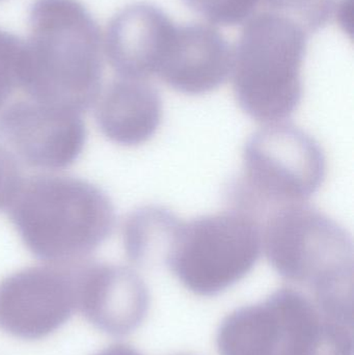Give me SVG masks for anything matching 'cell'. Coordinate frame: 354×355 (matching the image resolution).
Listing matches in <instances>:
<instances>
[{
	"mask_svg": "<svg viewBox=\"0 0 354 355\" xmlns=\"http://www.w3.org/2000/svg\"><path fill=\"white\" fill-rule=\"evenodd\" d=\"M266 3L278 10V14L293 16L303 27L316 31L330 20L336 10V0H265Z\"/></svg>",
	"mask_w": 354,
	"mask_h": 355,
	"instance_id": "e0dca14e",
	"label": "cell"
},
{
	"mask_svg": "<svg viewBox=\"0 0 354 355\" xmlns=\"http://www.w3.org/2000/svg\"><path fill=\"white\" fill-rule=\"evenodd\" d=\"M24 41L0 28V112L19 87Z\"/></svg>",
	"mask_w": 354,
	"mask_h": 355,
	"instance_id": "2e32d148",
	"label": "cell"
},
{
	"mask_svg": "<svg viewBox=\"0 0 354 355\" xmlns=\"http://www.w3.org/2000/svg\"><path fill=\"white\" fill-rule=\"evenodd\" d=\"M76 309L72 265L27 267L0 281V329L12 337H49Z\"/></svg>",
	"mask_w": 354,
	"mask_h": 355,
	"instance_id": "9c48e42d",
	"label": "cell"
},
{
	"mask_svg": "<svg viewBox=\"0 0 354 355\" xmlns=\"http://www.w3.org/2000/svg\"><path fill=\"white\" fill-rule=\"evenodd\" d=\"M6 211L25 248L48 265L87 261L116 227L109 196L87 180L64 175L23 179Z\"/></svg>",
	"mask_w": 354,
	"mask_h": 355,
	"instance_id": "7a4b0ae2",
	"label": "cell"
},
{
	"mask_svg": "<svg viewBox=\"0 0 354 355\" xmlns=\"http://www.w3.org/2000/svg\"><path fill=\"white\" fill-rule=\"evenodd\" d=\"M19 89L28 99L81 112L103 83L99 25L79 0H35L29 10Z\"/></svg>",
	"mask_w": 354,
	"mask_h": 355,
	"instance_id": "6da1fadb",
	"label": "cell"
},
{
	"mask_svg": "<svg viewBox=\"0 0 354 355\" xmlns=\"http://www.w3.org/2000/svg\"><path fill=\"white\" fill-rule=\"evenodd\" d=\"M22 181L20 164L0 147V210H8Z\"/></svg>",
	"mask_w": 354,
	"mask_h": 355,
	"instance_id": "ac0fdd59",
	"label": "cell"
},
{
	"mask_svg": "<svg viewBox=\"0 0 354 355\" xmlns=\"http://www.w3.org/2000/svg\"><path fill=\"white\" fill-rule=\"evenodd\" d=\"M85 141L79 112L30 99L0 112V147L20 166L51 172L69 168L80 157Z\"/></svg>",
	"mask_w": 354,
	"mask_h": 355,
	"instance_id": "ba28073f",
	"label": "cell"
},
{
	"mask_svg": "<svg viewBox=\"0 0 354 355\" xmlns=\"http://www.w3.org/2000/svg\"><path fill=\"white\" fill-rule=\"evenodd\" d=\"M94 106L102 135L125 147L149 141L161 123V97L145 80L120 78L112 81L102 89Z\"/></svg>",
	"mask_w": 354,
	"mask_h": 355,
	"instance_id": "4fadbf2b",
	"label": "cell"
},
{
	"mask_svg": "<svg viewBox=\"0 0 354 355\" xmlns=\"http://www.w3.org/2000/svg\"><path fill=\"white\" fill-rule=\"evenodd\" d=\"M261 252L260 223L231 209L183 223L166 266L187 290L210 297L247 277Z\"/></svg>",
	"mask_w": 354,
	"mask_h": 355,
	"instance_id": "52a82bcc",
	"label": "cell"
},
{
	"mask_svg": "<svg viewBox=\"0 0 354 355\" xmlns=\"http://www.w3.org/2000/svg\"><path fill=\"white\" fill-rule=\"evenodd\" d=\"M308 35L290 17L263 12L251 19L233 52V87L241 110L257 122H284L303 98L301 68Z\"/></svg>",
	"mask_w": 354,
	"mask_h": 355,
	"instance_id": "277c9868",
	"label": "cell"
},
{
	"mask_svg": "<svg viewBox=\"0 0 354 355\" xmlns=\"http://www.w3.org/2000/svg\"><path fill=\"white\" fill-rule=\"evenodd\" d=\"M326 176V158L319 143L287 123L266 125L243 150V173L229 186V204L258 223L272 209L306 202Z\"/></svg>",
	"mask_w": 354,
	"mask_h": 355,
	"instance_id": "5b68a950",
	"label": "cell"
},
{
	"mask_svg": "<svg viewBox=\"0 0 354 355\" xmlns=\"http://www.w3.org/2000/svg\"><path fill=\"white\" fill-rule=\"evenodd\" d=\"M176 25L158 6H126L108 24L105 54L120 78L145 80L157 75Z\"/></svg>",
	"mask_w": 354,
	"mask_h": 355,
	"instance_id": "8fae6325",
	"label": "cell"
},
{
	"mask_svg": "<svg viewBox=\"0 0 354 355\" xmlns=\"http://www.w3.org/2000/svg\"><path fill=\"white\" fill-rule=\"evenodd\" d=\"M233 52L224 35L204 24L176 26L157 75L175 91L202 95L232 73Z\"/></svg>",
	"mask_w": 354,
	"mask_h": 355,
	"instance_id": "7c38bea8",
	"label": "cell"
},
{
	"mask_svg": "<svg viewBox=\"0 0 354 355\" xmlns=\"http://www.w3.org/2000/svg\"><path fill=\"white\" fill-rule=\"evenodd\" d=\"M182 223L163 207L145 206L133 211L123 227L127 258L137 266H147L159 261L166 265Z\"/></svg>",
	"mask_w": 354,
	"mask_h": 355,
	"instance_id": "5bb4252c",
	"label": "cell"
},
{
	"mask_svg": "<svg viewBox=\"0 0 354 355\" xmlns=\"http://www.w3.org/2000/svg\"><path fill=\"white\" fill-rule=\"evenodd\" d=\"M176 355H191V354H176Z\"/></svg>",
	"mask_w": 354,
	"mask_h": 355,
	"instance_id": "ffe728a7",
	"label": "cell"
},
{
	"mask_svg": "<svg viewBox=\"0 0 354 355\" xmlns=\"http://www.w3.org/2000/svg\"><path fill=\"white\" fill-rule=\"evenodd\" d=\"M220 355H353V313L324 309L297 289L236 309L220 323Z\"/></svg>",
	"mask_w": 354,
	"mask_h": 355,
	"instance_id": "3957f363",
	"label": "cell"
},
{
	"mask_svg": "<svg viewBox=\"0 0 354 355\" xmlns=\"http://www.w3.org/2000/svg\"><path fill=\"white\" fill-rule=\"evenodd\" d=\"M193 12L222 26H235L251 18L259 0H183Z\"/></svg>",
	"mask_w": 354,
	"mask_h": 355,
	"instance_id": "9a60e30c",
	"label": "cell"
},
{
	"mask_svg": "<svg viewBox=\"0 0 354 355\" xmlns=\"http://www.w3.org/2000/svg\"><path fill=\"white\" fill-rule=\"evenodd\" d=\"M262 250L287 281L311 291L353 279V242L334 219L306 202L272 209L261 223Z\"/></svg>",
	"mask_w": 354,
	"mask_h": 355,
	"instance_id": "8992f818",
	"label": "cell"
},
{
	"mask_svg": "<svg viewBox=\"0 0 354 355\" xmlns=\"http://www.w3.org/2000/svg\"><path fill=\"white\" fill-rule=\"evenodd\" d=\"M77 309L96 329L124 337L141 327L150 309L147 285L132 269L107 263L72 265Z\"/></svg>",
	"mask_w": 354,
	"mask_h": 355,
	"instance_id": "30bf717a",
	"label": "cell"
},
{
	"mask_svg": "<svg viewBox=\"0 0 354 355\" xmlns=\"http://www.w3.org/2000/svg\"><path fill=\"white\" fill-rule=\"evenodd\" d=\"M95 355H143L132 346L126 344H114Z\"/></svg>",
	"mask_w": 354,
	"mask_h": 355,
	"instance_id": "d6986e66",
	"label": "cell"
}]
</instances>
